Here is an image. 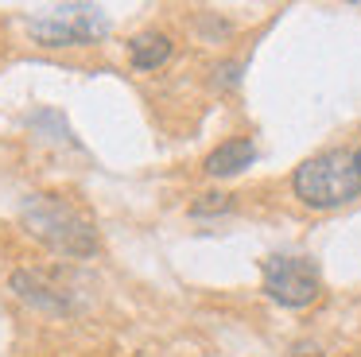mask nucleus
I'll list each match as a JSON object with an SVG mask.
<instances>
[{
	"label": "nucleus",
	"mask_w": 361,
	"mask_h": 357,
	"mask_svg": "<svg viewBox=\"0 0 361 357\" xmlns=\"http://www.w3.org/2000/svg\"><path fill=\"white\" fill-rule=\"evenodd\" d=\"M295 357H322V349L311 346V341H299V346H295Z\"/></svg>",
	"instance_id": "1a4fd4ad"
},
{
	"label": "nucleus",
	"mask_w": 361,
	"mask_h": 357,
	"mask_svg": "<svg viewBox=\"0 0 361 357\" xmlns=\"http://www.w3.org/2000/svg\"><path fill=\"white\" fill-rule=\"evenodd\" d=\"M291 186H295V198L311 210H334V206H342V202L357 198L361 194L357 152L330 147V152L311 155V159H303L295 167Z\"/></svg>",
	"instance_id": "f257e3e1"
},
{
	"label": "nucleus",
	"mask_w": 361,
	"mask_h": 357,
	"mask_svg": "<svg viewBox=\"0 0 361 357\" xmlns=\"http://www.w3.org/2000/svg\"><path fill=\"white\" fill-rule=\"evenodd\" d=\"M252 159H257V147H252V140L237 136V140H226V144H218L210 155H206V171H210L214 178H226V175H237V171H245Z\"/></svg>",
	"instance_id": "39448f33"
},
{
	"label": "nucleus",
	"mask_w": 361,
	"mask_h": 357,
	"mask_svg": "<svg viewBox=\"0 0 361 357\" xmlns=\"http://www.w3.org/2000/svg\"><path fill=\"white\" fill-rule=\"evenodd\" d=\"M128 59L136 70H156L171 59V39L159 35V31H140V35L128 43Z\"/></svg>",
	"instance_id": "423d86ee"
},
{
	"label": "nucleus",
	"mask_w": 361,
	"mask_h": 357,
	"mask_svg": "<svg viewBox=\"0 0 361 357\" xmlns=\"http://www.w3.org/2000/svg\"><path fill=\"white\" fill-rule=\"evenodd\" d=\"M260 272H264V291L283 307H307L319 295V268L307 256H268Z\"/></svg>",
	"instance_id": "20e7f679"
},
{
	"label": "nucleus",
	"mask_w": 361,
	"mask_h": 357,
	"mask_svg": "<svg viewBox=\"0 0 361 357\" xmlns=\"http://www.w3.org/2000/svg\"><path fill=\"white\" fill-rule=\"evenodd\" d=\"M32 35L47 47H82L105 35V16L94 4H59V8H43L39 16L27 20Z\"/></svg>",
	"instance_id": "7ed1b4c3"
},
{
	"label": "nucleus",
	"mask_w": 361,
	"mask_h": 357,
	"mask_svg": "<svg viewBox=\"0 0 361 357\" xmlns=\"http://www.w3.org/2000/svg\"><path fill=\"white\" fill-rule=\"evenodd\" d=\"M357 163H361V147H357Z\"/></svg>",
	"instance_id": "9d476101"
},
{
	"label": "nucleus",
	"mask_w": 361,
	"mask_h": 357,
	"mask_svg": "<svg viewBox=\"0 0 361 357\" xmlns=\"http://www.w3.org/2000/svg\"><path fill=\"white\" fill-rule=\"evenodd\" d=\"M27 233L39 237L47 248L66 256H90L97 248V229L82 210H74L59 194H32L20 210Z\"/></svg>",
	"instance_id": "f03ea898"
},
{
	"label": "nucleus",
	"mask_w": 361,
	"mask_h": 357,
	"mask_svg": "<svg viewBox=\"0 0 361 357\" xmlns=\"http://www.w3.org/2000/svg\"><path fill=\"white\" fill-rule=\"evenodd\" d=\"M12 291L20 295V299L35 303V307H47V310H63V295H51V287L43 284L39 276H32V272H16L12 276Z\"/></svg>",
	"instance_id": "0eeeda50"
},
{
	"label": "nucleus",
	"mask_w": 361,
	"mask_h": 357,
	"mask_svg": "<svg viewBox=\"0 0 361 357\" xmlns=\"http://www.w3.org/2000/svg\"><path fill=\"white\" fill-rule=\"evenodd\" d=\"M214 210H229V194H202V202H195V214H214Z\"/></svg>",
	"instance_id": "6e6552de"
}]
</instances>
